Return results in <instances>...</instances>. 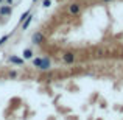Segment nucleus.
Returning <instances> with one entry per match:
<instances>
[{
	"label": "nucleus",
	"mask_w": 123,
	"mask_h": 120,
	"mask_svg": "<svg viewBox=\"0 0 123 120\" xmlns=\"http://www.w3.org/2000/svg\"><path fill=\"white\" fill-rule=\"evenodd\" d=\"M103 3H109V2H112V0H101Z\"/></svg>",
	"instance_id": "15"
},
{
	"label": "nucleus",
	"mask_w": 123,
	"mask_h": 120,
	"mask_svg": "<svg viewBox=\"0 0 123 120\" xmlns=\"http://www.w3.org/2000/svg\"><path fill=\"white\" fill-rule=\"evenodd\" d=\"M22 55H24V59H33V50L30 48H25Z\"/></svg>",
	"instance_id": "9"
},
{
	"label": "nucleus",
	"mask_w": 123,
	"mask_h": 120,
	"mask_svg": "<svg viewBox=\"0 0 123 120\" xmlns=\"http://www.w3.org/2000/svg\"><path fill=\"white\" fill-rule=\"evenodd\" d=\"M2 2H3V0H0V3H2Z\"/></svg>",
	"instance_id": "17"
},
{
	"label": "nucleus",
	"mask_w": 123,
	"mask_h": 120,
	"mask_svg": "<svg viewBox=\"0 0 123 120\" xmlns=\"http://www.w3.org/2000/svg\"><path fill=\"white\" fill-rule=\"evenodd\" d=\"M42 5H44L45 8H48V6H51V0H44V2H42Z\"/></svg>",
	"instance_id": "12"
},
{
	"label": "nucleus",
	"mask_w": 123,
	"mask_h": 120,
	"mask_svg": "<svg viewBox=\"0 0 123 120\" xmlns=\"http://www.w3.org/2000/svg\"><path fill=\"white\" fill-rule=\"evenodd\" d=\"M3 2H6V5H11L12 6V2H14V0H3Z\"/></svg>",
	"instance_id": "14"
},
{
	"label": "nucleus",
	"mask_w": 123,
	"mask_h": 120,
	"mask_svg": "<svg viewBox=\"0 0 123 120\" xmlns=\"http://www.w3.org/2000/svg\"><path fill=\"white\" fill-rule=\"evenodd\" d=\"M31 20H33V16L30 14V16H28V17H27V19H25V20H24V22H22V30H27V28L30 27Z\"/></svg>",
	"instance_id": "8"
},
{
	"label": "nucleus",
	"mask_w": 123,
	"mask_h": 120,
	"mask_svg": "<svg viewBox=\"0 0 123 120\" xmlns=\"http://www.w3.org/2000/svg\"><path fill=\"white\" fill-rule=\"evenodd\" d=\"M33 2H37V0H33Z\"/></svg>",
	"instance_id": "16"
},
{
	"label": "nucleus",
	"mask_w": 123,
	"mask_h": 120,
	"mask_svg": "<svg viewBox=\"0 0 123 120\" xmlns=\"http://www.w3.org/2000/svg\"><path fill=\"white\" fill-rule=\"evenodd\" d=\"M12 14V6L11 5H2L0 6V16L2 17H6V16Z\"/></svg>",
	"instance_id": "4"
},
{
	"label": "nucleus",
	"mask_w": 123,
	"mask_h": 120,
	"mask_svg": "<svg viewBox=\"0 0 123 120\" xmlns=\"http://www.w3.org/2000/svg\"><path fill=\"white\" fill-rule=\"evenodd\" d=\"M9 38H11V34H5V36H3L2 39H0V47H2V45H5V42L8 41Z\"/></svg>",
	"instance_id": "11"
},
{
	"label": "nucleus",
	"mask_w": 123,
	"mask_h": 120,
	"mask_svg": "<svg viewBox=\"0 0 123 120\" xmlns=\"http://www.w3.org/2000/svg\"><path fill=\"white\" fill-rule=\"evenodd\" d=\"M31 41H33L34 45H42L45 42V34L42 33V31H36V33H33V36H31Z\"/></svg>",
	"instance_id": "1"
},
{
	"label": "nucleus",
	"mask_w": 123,
	"mask_h": 120,
	"mask_svg": "<svg viewBox=\"0 0 123 120\" xmlns=\"http://www.w3.org/2000/svg\"><path fill=\"white\" fill-rule=\"evenodd\" d=\"M50 66H51V61H50V58H42V66H41V70H48L50 69Z\"/></svg>",
	"instance_id": "6"
},
{
	"label": "nucleus",
	"mask_w": 123,
	"mask_h": 120,
	"mask_svg": "<svg viewBox=\"0 0 123 120\" xmlns=\"http://www.w3.org/2000/svg\"><path fill=\"white\" fill-rule=\"evenodd\" d=\"M80 13H81V3L73 2V3H70V5H69V14H72V16H78Z\"/></svg>",
	"instance_id": "2"
},
{
	"label": "nucleus",
	"mask_w": 123,
	"mask_h": 120,
	"mask_svg": "<svg viewBox=\"0 0 123 120\" xmlns=\"http://www.w3.org/2000/svg\"><path fill=\"white\" fill-rule=\"evenodd\" d=\"M33 66L37 67V69H41V66H42V58H33Z\"/></svg>",
	"instance_id": "10"
},
{
	"label": "nucleus",
	"mask_w": 123,
	"mask_h": 120,
	"mask_svg": "<svg viewBox=\"0 0 123 120\" xmlns=\"http://www.w3.org/2000/svg\"><path fill=\"white\" fill-rule=\"evenodd\" d=\"M62 61L66 64H73L76 61V55L73 51H66V53H62Z\"/></svg>",
	"instance_id": "3"
},
{
	"label": "nucleus",
	"mask_w": 123,
	"mask_h": 120,
	"mask_svg": "<svg viewBox=\"0 0 123 120\" xmlns=\"http://www.w3.org/2000/svg\"><path fill=\"white\" fill-rule=\"evenodd\" d=\"M9 78H17V72H16V70H11V72H9Z\"/></svg>",
	"instance_id": "13"
},
{
	"label": "nucleus",
	"mask_w": 123,
	"mask_h": 120,
	"mask_svg": "<svg viewBox=\"0 0 123 120\" xmlns=\"http://www.w3.org/2000/svg\"><path fill=\"white\" fill-rule=\"evenodd\" d=\"M95 56L97 58H106V56H109V50L108 48H98Z\"/></svg>",
	"instance_id": "7"
},
{
	"label": "nucleus",
	"mask_w": 123,
	"mask_h": 120,
	"mask_svg": "<svg viewBox=\"0 0 123 120\" xmlns=\"http://www.w3.org/2000/svg\"><path fill=\"white\" fill-rule=\"evenodd\" d=\"M8 61H9L11 64H16V66H22V64H24V58L14 56V55H11V56L8 58Z\"/></svg>",
	"instance_id": "5"
}]
</instances>
